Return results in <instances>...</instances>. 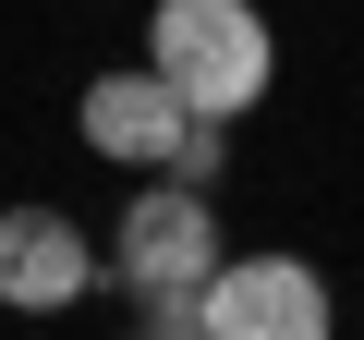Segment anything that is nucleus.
<instances>
[{"instance_id":"obj_1","label":"nucleus","mask_w":364,"mask_h":340,"mask_svg":"<svg viewBox=\"0 0 364 340\" xmlns=\"http://www.w3.org/2000/svg\"><path fill=\"white\" fill-rule=\"evenodd\" d=\"M146 61L195 97V110H219V122H243V110L279 85V37H267L255 0H158Z\"/></svg>"},{"instance_id":"obj_2","label":"nucleus","mask_w":364,"mask_h":340,"mask_svg":"<svg viewBox=\"0 0 364 340\" xmlns=\"http://www.w3.org/2000/svg\"><path fill=\"white\" fill-rule=\"evenodd\" d=\"M219 207H207V183H134V207H122V231H109V280L122 292H207L219 280Z\"/></svg>"},{"instance_id":"obj_3","label":"nucleus","mask_w":364,"mask_h":340,"mask_svg":"<svg viewBox=\"0 0 364 340\" xmlns=\"http://www.w3.org/2000/svg\"><path fill=\"white\" fill-rule=\"evenodd\" d=\"M340 304L304 255H219L207 280V340H328Z\"/></svg>"},{"instance_id":"obj_4","label":"nucleus","mask_w":364,"mask_h":340,"mask_svg":"<svg viewBox=\"0 0 364 340\" xmlns=\"http://www.w3.org/2000/svg\"><path fill=\"white\" fill-rule=\"evenodd\" d=\"M73 122H85V146H97L109 170H170V146H182V122H195V97H182L158 61H109V73L73 97Z\"/></svg>"},{"instance_id":"obj_5","label":"nucleus","mask_w":364,"mask_h":340,"mask_svg":"<svg viewBox=\"0 0 364 340\" xmlns=\"http://www.w3.org/2000/svg\"><path fill=\"white\" fill-rule=\"evenodd\" d=\"M97 267H109V255H97L61 207H0V304H13V316H61V304H85Z\"/></svg>"},{"instance_id":"obj_6","label":"nucleus","mask_w":364,"mask_h":340,"mask_svg":"<svg viewBox=\"0 0 364 340\" xmlns=\"http://www.w3.org/2000/svg\"><path fill=\"white\" fill-rule=\"evenodd\" d=\"M219 170H231V122L195 110V122H182V146H170V183H219Z\"/></svg>"},{"instance_id":"obj_7","label":"nucleus","mask_w":364,"mask_h":340,"mask_svg":"<svg viewBox=\"0 0 364 340\" xmlns=\"http://www.w3.org/2000/svg\"><path fill=\"white\" fill-rule=\"evenodd\" d=\"M134 328L146 340H207V292H134Z\"/></svg>"}]
</instances>
